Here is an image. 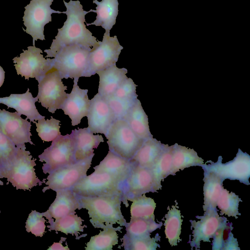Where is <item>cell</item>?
Instances as JSON below:
<instances>
[{
    "mask_svg": "<svg viewBox=\"0 0 250 250\" xmlns=\"http://www.w3.org/2000/svg\"><path fill=\"white\" fill-rule=\"evenodd\" d=\"M63 3L66 11L62 13L66 15L67 19L63 26L58 29L50 49L44 50L46 58H53L61 48L68 45L76 44L92 48L99 45V41L92 36L84 24L85 16L90 10L84 11L79 0H70L66 2L63 0Z\"/></svg>",
    "mask_w": 250,
    "mask_h": 250,
    "instance_id": "6da1fadb",
    "label": "cell"
},
{
    "mask_svg": "<svg viewBox=\"0 0 250 250\" xmlns=\"http://www.w3.org/2000/svg\"><path fill=\"white\" fill-rule=\"evenodd\" d=\"M81 208L88 210L90 222L95 228H115L113 225L125 226L126 220L121 210L122 195L83 197L76 195Z\"/></svg>",
    "mask_w": 250,
    "mask_h": 250,
    "instance_id": "7a4b0ae2",
    "label": "cell"
},
{
    "mask_svg": "<svg viewBox=\"0 0 250 250\" xmlns=\"http://www.w3.org/2000/svg\"><path fill=\"white\" fill-rule=\"evenodd\" d=\"M17 147V152L10 162L0 169L3 178L16 187V189L30 190L37 185L41 186L42 182L37 177L34 166L35 160L29 151L25 150L26 147Z\"/></svg>",
    "mask_w": 250,
    "mask_h": 250,
    "instance_id": "3957f363",
    "label": "cell"
},
{
    "mask_svg": "<svg viewBox=\"0 0 250 250\" xmlns=\"http://www.w3.org/2000/svg\"><path fill=\"white\" fill-rule=\"evenodd\" d=\"M91 50L76 44L63 46L52 59V68L58 70L62 79L74 78V82H78L80 77H84Z\"/></svg>",
    "mask_w": 250,
    "mask_h": 250,
    "instance_id": "277c9868",
    "label": "cell"
},
{
    "mask_svg": "<svg viewBox=\"0 0 250 250\" xmlns=\"http://www.w3.org/2000/svg\"><path fill=\"white\" fill-rule=\"evenodd\" d=\"M105 136L109 150L128 160L134 156L145 141L139 138L123 119L115 120Z\"/></svg>",
    "mask_w": 250,
    "mask_h": 250,
    "instance_id": "5b68a950",
    "label": "cell"
},
{
    "mask_svg": "<svg viewBox=\"0 0 250 250\" xmlns=\"http://www.w3.org/2000/svg\"><path fill=\"white\" fill-rule=\"evenodd\" d=\"M123 183L112 175L94 172L83 177L70 188L76 195L80 196H123Z\"/></svg>",
    "mask_w": 250,
    "mask_h": 250,
    "instance_id": "8992f818",
    "label": "cell"
},
{
    "mask_svg": "<svg viewBox=\"0 0 250 250\" xmlns=\"http://www.w3.org/2000/svg\"><path fill=\"white\" fill-rule=\"evenodd\" d=\"M75 150V141L71 134L59 136L39 155L40 161L45 162L42 167L43 173H50L58 168L76 163Z\"/></svg>",
    "mask_w": 250,
    "mask_h": 250,
    "instance_id": "52a82bcc",
    "label": "cell"
},
{
    "mask_svg": "<svg viewBox=\"0 0 250 250\" xmlns=\"http://www.w3.org/2000/svg\"><path fill=\"white\" fill-rule=\"evenodd\" d=\"M54 0H31L25 8L22 18L24 25L26 27L23 31L33 38V45L38 39L44 40L43 34L45 25L51 21V14H61L62 12L51 8Z\"/></svg>",
    "mask_w": 250,
    "mask_h": 250,
    "instance_id": "ba28073f",
    "label": "cell"
},
{
    "mask_svg": "<svg viewBox=\"0 0 250 250\" xmlns=\"http://www.w3.org/2000/svg\"><path fill=\"white\" fill-rule=\"evenodd\" d=\"M38 83L37 97L42 105L52 113L61 109L68 94L65 92L67 86L63 85L58 70L52 68Z\"/></svg>",
    "mask_w": 250,
    "mask_h": 250,
    "instance_id": "9c48e42d",
    "label": "cell"
},
{
    "mask_svg": "<svg viewBox=\"0 0 250 250\" xmlns=\"http://www.w3.org/2000/svg\"><path fill=\"white\" fill-rule=\"evenodd\" d=\"M123 47L120 44L116 36H110L105 32L99 45L92 48L88 59V66L84 77H89L101 70L116 64Z\"/></svg>",
    "mask_w": 250,
    "mask_h": 250,
    "instance_id": "30bf717a",
    "label": "cell"
},
{
    "mask_svg": "<svg viewBox=\"0 0 250 250\" xmlns=\"http://www.w3.org/2000/svg\"><path fill=\"white\" fill-rule=\"evenodd\" d=\"M161 182L154 176L151 170L142 167L136 164L123 183L122 201L127 200L141 196L149 192H156L161 189Z\"/></svg>",
    "mask_w": 250,
    "mask_h": 250,
    "instance_id": "8fae6325",
    "label": "cell"
},
{
    "mask_svg": "<svg viewBox=\"0 0 250 250\" xmlns=\"http://www.w3.org/2000/svg\"><path fill=\"white\" fill-rule=\"evenodd\" d=\"M22 51L19 57L13 59L17 74L27 80L35 78L39 82L52 68V59H45L42 54V51L35 46Z\"/></svg>",
    "mask_w": 250,
    "mask_h": 250,
    "instance_id": "7c38bea8",
    "label": "cell"
},
{
    "mask_svg": "<svg viewBox=\"0 0 250 250\" xmlns=\"http://www.w3.org/2000/svg\"><path fill=\"white\" fill-rule=\"evenodd\" d=\"M220 156L217 162L209 161L210 164H203L200 166L204 170L212 171L223 180H237L246 185H250V157L249 154L239 149L236 157L231 161L222 163Z\"/></svg>",
    "mask_w": 250,
    "mask_h": 250,
    "instance_id": "4fadbf2b",
    "label": "cell"
},
{
    "mask_svg": "<svg viewBox=\"0 0 250 250\" xmlns=\"http://www.w3.org/2000/svg\"><path fill=\"white\" fill-rule=\"evenodd\" d=\"M94 155V154L75 163L58 168L49 173L46 178L47 181L45 183L48 186L44 187L42 191L44 192L49 189L56 191L70 188L86 175V172L91 166Z\"/></svg>",
    "mask_w": 250,
    "mask_h": 250,
    "instance_id": "5bb4252c",
    "label": "cell"
},
{
    "mask_svg": "<svg viewBox=\"0 0 250 250\" xmlns=\"http://www.w3.org/2000/svg\"><path fill=\"white\" fill-rule=\"evenodd\" d=\"M31 124L23 119L17 112H10L0 109V130L8 137L16 147H25V143L34 144L30 137Z\"/></svg>",
    "mask_w": 250,
    "mask_h": 250,
    "instance_id": "9a60e30c",
    "label": "cell"
},
{
    "mask_svg": "<svg viewBox=\"0 0 250 250\" xmlns=\"http://www.w3.org/2000/svg\"><path fill=\"white\" fill-rule=\"evenodd\" d=\"M196 217L200 220L197 222L189 221L191 229H193V238L188 243L190 244L192 248L195 247L197 250L200 248L201 241L209 242V239L213 237L218 229L227 222V219L226 217L219 216L216 208L207 210L203 216Z\"/></svg>",
    "mask_w": 250,
    "mask_h": 250,
    "instance_id": "2e32d148",
    "label": "cell"
},
{
    "mask_svg": "<svg viewBox=\"0 0 250 250\" xmlns=\"http://www.w3.org/2000/svg\"><path fill=\"white\" fill-rule=\"evenodd\" d=\"M88 127L93 133L105 135L115 120L114 115L105 99L98 93L90 100L88 113Z\"/></svg>",
    "mask_w": 250,
    "mask_h": 250,
    "instance_id": "e0dca14e",
    "label": "cell"
},
{
    "mask_svg": "<svg viewBox=\"0 0 250 250\" xmlns=\"http://www.w3.org/2000/svg\"><path fill=\"white\" fill-rule=\"evenodd\" d=\"M74 82L72 90L68 94L61 109L71 119L72 125H78L82 118L87 115L90 106L87 89H82Z\"/></svg>",
    "mask_w": 250,
    "mask_h": 250,
    "instance_id": "ac0fdd59",
    "label": "cell"
},
{
    "mask_svg": "<svg viewBox=\"0 0 250 250\" xmlns=\"http://www.w3.org/2000/svg\"><path fill=\"white\" fill-rule=\"evenodd\" d=\"M38 101L37 97H33L29 88L23 94H11L9 97L0 98V104L16 109L20 115L26 116V119H29L30 122L34 123L36 121L45 118L36 108L35 103Z\"/></svg>",
    "mask_w": 250,
    "mask_h": 250,
    "instance_id": "d6986e66",
    "label": "cell"
},
{
    "mask_svg": "<svg viewBox=\"0 0 250 250\" xmlns=\"http://www.w3.org/2000/svg\"><path fill=\"white\" fill-rule=\"evenodd\" d=\"M56 191V197L48 210L42 212L48 222L54 219H58L71 213L76 209H80V204L76 194L71 189H59Z\"/></svg>",
    "mask_w": 250,
    "mask_h": 250,
    "instance_id": "ffe728a7",
    "label": "cell"
},
{
    "mask_svg": "<svg viewBox=\"0 0 250 250\" xmlns=\"http://www.w3.org/2000/svg\"><path fill=\"white\" fill-rule=\"evenodd\" d=\"M135 163L126 159L109 150L100 164L95 167L94 172H105L112 175L122 183L129 175Z\"/></svg>",
    "mask_w": 250,
    "mask_h": 250,
    "instance_id": "44dd1931",
    "label": "cell"
},
{
    "mask_svg": "<svg viewBox=\"0 0 250 250\" xmlns=\"http://www.w3.org/2000/svg\"><path fill=\"white\" fill-rule=\"evenodd\" d=\"M75 141V159L76 162L84 159L94 154L97 148L104 140L102 135H93L88 127L73 130L71 133Z\"/></svg>",
    "mask_w": 250,
    "mask_h": 250,
    "instance_id": "7402d4cb",
    "label": "cell"
},
{
    "mask_svg": "<svg viewBox=\"0 0 250 250\" xmlns=\"http://www.w3.org/2000/svg\"><path fill=\"white\" fill-rule=\"evenodd\" d=\"M127 70L118 68L116 64L98 71L99 76L98 93L104 98L114 93L120 84L127 78Z\"/></svg>",
    "mask_w": 250,
    "mask_h": 250,
    "instance_id": "603a6c76",
    "label": "cell"
},
{
    "mask_svg": "<svg viewBox=\"0 0 250 250\" xmlns=\"http://www.w3.org/2000/svg\"><path fill=\"white\" fill-rule=\"evenodd\" d=\"M93 3L97 5L96 9H90V11L96 13L97 16L93 22L86 23V25L101 26L105 30L106 32H110V30L116 23L118 14V0H102L101 1L94 0Z\"/></svg>",
    "mask_w": 250,
    "mask_h": 250,
    "instance_id": "cb8c5ba5",
    "label": "cell"
},
{
    "mask_svg": "<svg viewBox=\"0 0 250 250\" xmlns=\"http://www.w3.org/2000/svg\"><path fill=\"white\" fill-rule=\"evenodd\" d=\"M164 144L153 137L145 140L130 160L137 165L150 169L161 155Z\"/></svg>",
    "mask_w": 250,
    "mask_h": 250,
    "instance_id": "d4e9b609",
    "label": "cell"
},
{
    "mask_svg": "<svg viewBox=\"0 0 250 250\" xmlns=\"http://www.w3.org/2000/svg\"><path fill=\"white\" fill-rule=\"evenodd\" d=\"M124 120L127 122L139 138L145 140L152 137L149 130L147 116L138 99Z\"/></svg>",
    "mask_w": 250,
    "mask_h": 250,
    "instance_id": "484cf974",
    "label": "cell"
},
{
    "mask_svg": "<svg viewBox=\"0 0 250 250\" xmlns=\"http://www.w3.org/2000/svg\"><path fill=\"white\" fill-rule=\"evenodd\" d=\"M203 191L204 202L203 210L216 208L217 203L222 189L224 181L212 171L204 170Z\"/></svg>",
    "mask_w": 250,
    "mask_h": 250,
    "instance_id": "4316f807",
    "label": "cell"
},
{
    "mask_svg": "<svg viewBox=\"0 0 250 250\" xmlns=\"http://www.w3.org/2000/svg\"><path fill=\"white\" fill-rule=\"evenodd\" d=\"M204 164V160L193 149L177 144L173 145L172 175H175L180 170L192 166H200Z\"/></svg>",
    "mask_w": 250,
    "mask_h": 250,
    "instance_id": "83f0119b",
    "label": "cell"
},
{
    "mask_svg": "<svg viewBox=\"0 0 250 250\" xmlns=\"http://www.w3.org/2000/svg\"><path fill=\"white\" fill-rule=\"evenodd\" d=\"M82 219L76 214L75 211L63 216L58 219H52L48 222L50 223L47 228L49 230H54L55 231H60L65 234H74L77 237L79 232L83 231L84 227L83 226Z\"/></svg>",
    "mask_w": 250,
    "mask_h": 250,
    "instance_id": "f1b7e54d",
    "label": "cell"
},
{
    "mask_svg": "<svg viewBox=\"0 0 250 250\" xmlns=\"http://www.w3.org/2000/svg\"><path fill=\"white\" fill-rule=\"evenodd\" d=\"M176 205L172 206L165 216V233L171 246H177L178 241L181 240L180 235L183 220L180 210L176 208Z\"/></svg>",
    "mask_w": 250,
    "mask_h": 250,
    "instance_id": "f546056e",
    "label": "cell"
},
{
    "mask_svg": "<svg viewBox=\"0 0 250 250\" xmlns=\"http://www.w3.org/2000/svg\"><path fill=\"white\" fill-rule=\"evenodd\" d=\"M122 228H107L97 235L91 237L87 243L85 250H112L113 246L118 243L116 230Z\"/></svg>",
    "mask_w": 250,
    "mask_h": 250,
    "instance_id": "4dcf8cb0",
    "label": "cell"
},
{
    "mask_svg": "<svg viewBox=\"0 0 250 250\" xmlns=\"http://www.w3.org/2000/svg\"><path fill=\"white\" fill-rule=\"evenodd\" d=\"M163 225L162 222L159 223L155 221V218L149 219L135 218L130 219L126 227V234L128 236H143L150 235V233Z\"/></svg>",
    "mask_w": 250,
    "mask_h": 250,
    "instance_id": "1f68e13d",
    "label": "cell"
},
{
    "mask_svg": "<svg viewBox=\"0 0 250 250\" xmlns=\"http://www.w3.org/2000/svg\"><path fill=\"white\" fill-rule=\"evenodd\" d=\"M130 201L132 202L130 207L131 219L155 218L156 203L152 198L147 197L144 194Z\"/></svg>",
    "mask_w": 250,
    "mask_h": 250,
    "instance_id": "d6a6232c",
    "label": "cell"
},
{
    "mask_svg": "<svg viewBox=\"0 0 250 250\" xmlns=\"http://www.w3.org/2000/svg\"><path fill=\"white\" fill-rule=\"evenodd\" d=\"M173 146L164 145L163 151L155 164L150 168L160 182L172 175Z\"/></svg>",
    "mask_w": 250,
    "mask_h": 250,
    "instance_id": "836d02e7",
    "label": "cell"
},
{
    "mask_svg": "<svg viewBox=\"0 0 250 250\" xmlns=\"http://www.w3.org/2000/svg\"><path fill=\"white\" fill-rule=\"evenodd\" d=\"M160 237L157 233L155 237L150 235L143 236H128L125 234L123 238L122 247L126 250H155L160 245L157 242Z\"/></svg>",
    "mask_w": 250,
    "mask_h": 250,
    "instance_id": "e575fe53",
    "label": "cell"
},
{
    "mask_svg": "<svg viewBox=\"0 0 250 250\" xmlns=\"http://www.w3.org/2000/svg\"><path fill=\"white\" fill-rule=\"evenodd\" d=\"M240 202L242 200L238 195L223 188L217 203V206L221 210L220 215L226 214L237 218V216L241 215L238 211Z\"/></svg>",
    "mask_w": 250,
    "mask_h": 250,
    "instance_id": "d590c367",
    "label": "cell"
},
{
    "mask_svg": "<svg viewBox=\"0 0 250 250\" xmlns=\"http://www.w3.org/2000/svg\"><path fill=\"white\" fill-rule=\"evenodd\" d=\"M60 121L51 116V119L45 120L44 118L35 121L36 131L38 135L43 141L50 142L61 135L60 131Z\"/></svg>",
    "mask_w": 250,
    "mask_h": 250,
    "instance_id": "8d00e7d4",
    "label": "cell"
},
{
    "mask_svg": "<svg viewBox=\"0 0 250 250\" xmlns=\"http://www.w3.org/2000/svg\"><path fill=\"white\" fill-rule=\"evenodd\" d=\"M111 109L116 120L124 119L137 98H121L113 94L104 98Z\"/></svg>",
    "mask_w": 250,
    "mask_h": 250,
    "instance_id": "74e56055",
    "label": "cell"
},
{
    "mask_svg": "<svg viewBox=\"0 0 250 250\" xmlns=\"http://www.w3.org/2000/svg\"><path fill=\"white\" fill-rule=\"evenodd\" d=\"M17 150L14 143L0 130V169L10 162Z\"/></svg>",
    "mask_w": 250,
    "mask_h": 250,
    "instance_id": "f35d334b",
    "label": "cell"
},
{
    "mask_svg": "<svg viewBox=\"0 0 250 250\" xmlns=\"http://www.w3.org/2000/svg\"><path fill=\"white\" fill-rule=\"evenodd\" d=\"M43 216L42 213L32 210L26 222V231L28 232H31L36 236L42 237L46 227L45 225L46 221Z\"/></svg>",
    "mask_w": 250,
    "mask_h": 250,
    "instance_id": "ab89813d",
    "label": "cell"
},
{
    "mask_svg": "<svg viewBox=\"0 0 250 250\" xmlns=\"http://www.w3.org/2000/svg\"><path fill=\"white\" fill-rule=\"evenodd\" d=\"M136 86L133 80L127 78L118 87L113 95L121 98H137Z\"/></svg>",
    "mask_w": 250,
    "mask_h": 250,
    "instance_id": "60d3db41",
    "label": "cell"
},
{
    "mask_svg": "<svg viewBox=\"0 0 250 250\" xmlns=\"http://www.w3.org/2000/svg\"><path fill=\"white\" fill-rule=\"evenodd\" d=\"M229 223L226 222L217 230L213 236L212 250H222L224 246V235Z\"/></svg>",
    "mask_w": 250,
    "mask_h": 250,
    "instance_id": "b9f144b4",
    "label": "cell"
},
{
    "mask_svg": "<svg viewBox=\"0 0 250 250\" xmlns=\"http://www.w3.org/2000/svg\"><path fill=\"white\" fill-rule=\"evenodd\" d=\"M222 250H240L237 240L233 237L231 231L225 241Z\"/></svg>",
    "mask_w": 250,
    "mask_h": 250,
    "instance_id": "7bdbcfd3",
    "label": "cell"
},
{
    "mask_svg": "<svg viewBox=\"0 0 250 250\" xmlns=\"http://www.w3.org/2000/svg\"><path fill=\"white\" fill-rule=\"evenodd\" d=\"M51 250H69V249L66 246L64 247L61 244V241L59 243H54L48 249Z\"/></svg>",
    "mask_w": 250,
    "mask_h": 250,
    "instance_id": "ee69618b",
    "label": "cell"
},
{
    "mask_svg": "<svg viewBox=\"0 0 250 250\" xmlns=\"http://www.w3.org/2000/svg\"><path fill=\"white\" fill-rule=\"evenodd\" d=\"M5 78V71L0 66V87L2 85Z\"/></svg>",
    "mask_w": 250,
    "mask_h": 250,
    "instance_id": "f6af8a7d",
    "label": "cell"
},
{
    "mask_svg": "<svg viewBox=\"0 0 250 250\" xmlns=\"http://www.w3.org/2000/svg\"><path fill=\"white\" fill-rule=\"evenodd\" d=\"M0 178H3V177L2 176L0 172ZM3 185V182H2L0 180V185Z\"/></svg>",
    "mask_w": 250,
    "mask_h": 250,
    "instance_id": "bcb514c9",
    "label": "cell"
},
{
    "mask_svg": "<svg viewBox=\"0 0 250 250\" xmlns=\"http://www.w3.org/2000/svg\"></svg>",
    "mask_w": 250,
    "mask_h": 250,
    "instance_id": "7dc6e473",
    "label": "cell"
}]
</instances>
